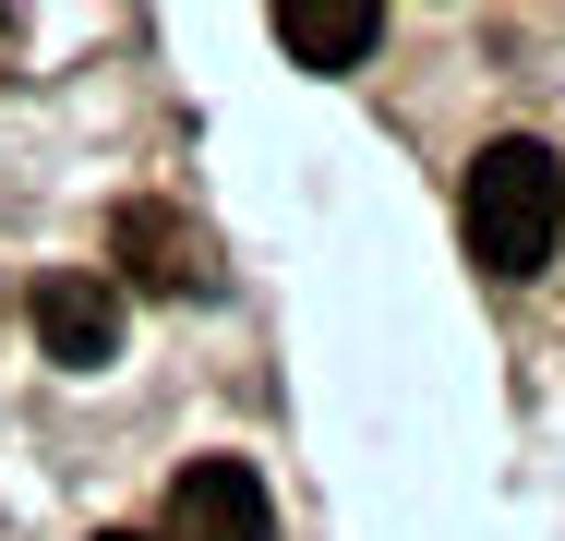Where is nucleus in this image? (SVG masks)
<instances>
[{"instance_id":"f03ea898","label":"nucleus","mask_w":565,"mask_h":541,"mask_svg":"<svg viewBox=\"0 0 565 541\" xmlns=\"http://www.w3.org/2000/svg\"><path fill=\"white\" fill-rule=\"evenodd\" d=\"M24 314H36V349L61 373H109L120 361V277H97V265H49Z\"/></svg>"},{"instance_id":"20e7f679","label":"nucleus","mask_w":565,"mask_h":541,"mask_svg":"<svg viewBox=\"0 0 565 541\" xmlns=\"http://www.w3.org/2000/svg\"><path fill=\"white\" fill-rule=\"evenodd\" d=\"M109 265L132 277V289H169V301H205V289H217L205 241H193L169 205H120V216H109Z\"/></svg>"},{"instance_id":"f257e3e1","label":"nucleus","mask_w":565,"mask_h":541,"mask_svg":"<svg viewBox=\"0 0 565 541\" xmlns=\"http://www.w3.org/2000/svg\"><path fill=\"white\" fill-rule=\"evenodd\" d=\"M457 241L481 277H542L565 253V157L542 132H493L469 157V193H457Z\"/></svg>"},{"instance_id":"423d86ee","label":"nucleus","mask_w":565,"mask_h":541,"mask_svg":"<svg viewBox=\"0 0 565 541\" xmlns=\"http://www.w3.org/2000/svg\"><path fill=\"white\" fill-rule=\"evenodd\" d=\"M97 541H145V530H97Z\"/></svg>"},{"instance_id":"39448f33","label":"nucleus","mask_w":565,"mask_h":541,"mask_svg":"<svg viewBox=\"0 0 565 541\" xmlns=\"http://www.w3.org/2000/svg\"><path fill=\"white\" fill-rule=\"evenodd\" d=\"M373 36H385V0H277V49H289L301 73L373 61Z\"/></svg>"},{"instance_id":"7ed1b4c3","label":"nucleus","mask_w":565,"mask_h":541,"mask_svg":"<svg viewBox=\"0 0 565 541\" xmlns=\"http://www.w3.org/2000/svg\"><path fill=\"white\" fill-rule=\"evenodd\" d=\"M169 541H277V506L241 457H193L169 481Z\"/></svg>"},{"instance_id":"0eeeda50","label":"nucleus","mask_w":565,"mask_h":541,"mask_svg":"<svg viewBox=\"0 0 565 541\" xmlns=\"http://www.w3.org/2000/svg\"><path fill=\"white\" fill-rule=\"evenodd\" d=\"M0 49H12V12H0Z\"/></svg>"}]
</instances>
